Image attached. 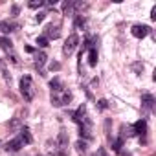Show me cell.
<instances>
[{
    "label": "cell",
    "instance_id": "1",
    "mask_svg": "<svg viewBox=\"0 0 156 156\" xmlns=\"http://www.w3.org/2000/svg\"><path fill=\"white\" fill-rule=\"evenodd\" d=\"M70 101H72V92H70L68 88L61 87V88L51 90V103H53L55 107H64V105H68Z\"/></svg>",
    "mask_w": 156,
    "mask_h": 156
},
{
    "label": "cell",
    "instance_id": "2",
    "mask_svg": "<svg viewBox=\"0 0 156 156\" xmlns=\"http://www.w3.org/2000/svg\"><path fill=\"white\" fill-rule=\"evenodd\" d=\"M20 94L26 101H31L35 98V88H33V81L30 75H24L20 79Z\"/></svg>",
    "mask_w": 156,
    "mask_h": 156
},
{
    "label": "cell",
    "instance_id": "3",
    "mask_svg": "<svg viewBox=\"0 0 156 156\" xmlns=\"http://www.w3.org/2000/svg\"><path fill=\"white\" fill-rule=\"evenodd\" d=\"M77 42H79V37H77L75 33H72V35L66 39L64 46H62V53H64V55H72V53H73V50L77 48Z\"/></svg>",
    "mask_w": 156,
    "mask_h": 156
},
{
    "label": "cell",
    "instance_id": "4",
    "mask_svg": "<svg viewBox=\"0 0 156 156\" xmlns=\"http://www.w3.org/2000/svg\"><path fill=\"white\" fill-rule=\"evenodd\" d=\"M0 48H2L8 55H11V61L17 64L19 62V59H17V55H15V50H13V42L9 41V39H6V37H0Z\"/></svg>",
    "mask_w": 156,
    "mask_h": 156
},
{
    "label": "cell",
    "instance_id": "5",
    "mask_svg": "<svg viewBox=\"0 0 156 156\" xmlns=\"http://www.w3.org/2000/svg\"><path fill=\"white\" fill-rule=\"evenodd\" d=\"M149 31H151V28H149V26H145V24H134V26H132V30H130V33H132L136 39H143V37H147V35H149Z\"/></svg>",
    "mask_w": 156,
    "mask_h": 156
},
{
    "label": "cell",
    "instance_id": "6",
    "mask_svg": "<svg viewBox=\"0 0 156 156\" xmlns=\"http://www.w3.org/2000/svg\"><path fill=\"white\" fill-rule=\"evenodd\" d=\"M22 147H24V141H22V140H20L19 136H17V138L9 140V141L6 143V147H4V149H6L8 152H17V151H20Z\"/></svg>",
    "mask_w": 156,
    "mask_h": 156
},
{
    "label": "cell",
    "instance_id": "7",
    "mask_svg": "<svg viewBox=\"0 0 156 156\" xmlns=\"http://www.w3.org/2000/svg\"><path fill=\"white\" fill-rule=\"evenodd\" d=\"M46 35V39L50 41V39H59L61 37V28L59 26H53V24H50V26H46V31H44Z\"/></svg>",
    "mask_w": 156,
    "mask_h": 156
},
{
    "label": "cell",
    "instance_id": "8",
    "mask_svg": "<svg viewBox=\"0 0 156 156\" xmlns=\"http://www.w3.org/2000/svg\"><path fill=\"white\" fill-rule=\"evenodd\" d=\"M132 129H134V134L145 136V134H147V121H145V119H140V121H136V123L132 125Z\"/></svg>",
    "mask_w": 156,
    "mask_h": 156
},
{
    "label": "cell",
    "instance_id": "9",
    "mask_svg": "<svg viewBox=\"0 0 156 156\" xmlns=\"http://www.w3.org/2000/svg\"><path fill=\"white\" fill-rule=\"evenodd\" d=\"M141 105H143V108H145L147 112H149V110H152V107H154V98H152L151 94H147V92H145V94L141 96Z\"/></svg>",
    "mask_w": 156,
    "mask_h": 156
},
{
    "label": "cell",
    "instance_id": "10",
    "mask_svg": "<svg viewBox=\"0 0 156 156\" xmlns=\"http://www.w3.org/2000/svg\"><path fill=\"white\" fill-rule=\"evenodd\" d=\"M24 143H31L33 141V136H31V130L28 129V127H22L20 129V136H19Z\"/></svg>",
    "mask_w": 156,
    "mask_h": 156
},
{
    "label": "cell",
    "instance_id": "11",
    "mask_svg": "<svg viewBox=\"0 0 156 156\" xmlns=\"http://www.w3.org/2000/svg\"><path fill=\"white\" fill-rule=\"evenodd\" d=\"M88 50H90L88 51V64L90 66H96L98 64V50H96V46H90Z\"/></svg>",
    "mask_w": 156,
    "mask_h": 156
},
{
    "label": "cell",
    "instance_id": "12",
    "mask_svg": "<svg viewBox=\"0 0 156 156\" xmlns=\"http://www.w3.org/2000/svg\"><path fill=\"white\" fill-rule=\"evenodd\" d=\"M0 73L6 81H11V73L8 72V64H6V59H0Z\"/></svg>",
    "mask_w": 156,
    "mask_h": 156
},
{
    "label": "cell",
    "instance_id": "13",
    "mask_svg": "<svg viewBox=\"0 0 156 156\" xmlns=\"http://www.w3.org/2000/svg\"><path fill=\"white\" fill-rule=\"evenodd\" d=\"M44 62H46V53L44 51H37L35 53V66L37 68H42Z\"/></svg>",
    "mask_w": 156,
    "mask_h": 156
},
{
    "label": "cell",
    "instance_id": "14",
    "mask_svg": "<svg viewBox=\"0 0 156 156\" xmlns=\"http://www.w3.org/2000/svg\"><path fill=\"white\" fill-rule=\"evenodd\" d=\"M75 149H77V152H87V149H88V141L87 140H79L75 143Z\"/></svg>",
    "mask_w": 156,
    "mask_h": 156
},
{
    "label": "cell",
    "instance_id": "15",
    "mask_svg": "<svg viewBox=\"0 0 156 156\" xmlns=\"http://www.w3.org/2000/svg\"><path fill=\"white\" fill-rule=\"evenodd\" d=\"M13 28H17V26L11 22H0V31L2 33H9V31H13Z\"/></svg>",
    "mask_w": 156,
    "mask_h": 156
},
{
    "label": "cell",
    "instance_id": "16",
    "mask_svg": "<svg viewBox=\"0 0 156 156\" xmlns=\"http://www.w3.org/2000/svg\"><path fill=\"white\" fill-rule=\"evenodd\" d=\"M73 9H75V2H64V6H62V11H64V15H70V13H73Z\"/></svg>",
    "mask_w": 156,
    "mask_h": 156
},
{
    "label": "cell",
    "instance_id": "17",
    "mask_svg": "<svg viewBox=\"0 0 156 156\" xmlns=\"http://www.w3.org/2000/svg\"><path fill=\"white\" fill-rule=\"evenodd\" d=\"M37 46H41V48H46V46H48V39H46L44 35L37 37Z\"/></svg>",
    "mask_w": 156,
    "mask_h": 156
},
{
    "label": "cell",
    "instance_id": "18",
    "mask_svg": "<svg viewBox=\"0 0 156 156\" xmlns=\"http://www.w3.org/2000/svg\"><path fill=\"white\" fill-rule=\"evenodd\" d=\"M121 143H123L121 138H119V140H114V141H112V149H114L116 152H121Z\"/></svg>",
    "mask_w": 156,
    "mask_h": 156
},
{
    "label": "cell",
    "instance_id": "19",
    "mask_svg": "<svg viewBox=\"0 0 156 156\" xmlns=\"http://www.w3.org/2000/svg\"><path fill=\"white\" fill-rule=\"evenodd\" d=\"M42 4H44V2H42V0H31V2H30L28 6H30L31 9H37V8H41Z\"/></svg>",
    "mask_w": 156,
    "mask_h": 156
},
{
    "label": "cell",
    "instance_id": "20",
    "mask_svg": "<svg viewBox=\"0 0 156 156\" xmlns=\"http://www.w3.org/2000/svg\"><path fill=\"white\" fill-rule=\"evenodd\" d=\"M132 70H134L136 73H141V72H143V64H141V62H134V64H132Z\"/></svg>",
    "mask_w": 156,
    "mask_h": 156
},
{
    "label": "cell",
    "instance_id": "21",
    "mask_svg": "<svg viewBox=\"0 0 156 156\" xmlns=\"http://www.w3.org/2000/svg\"><path fill=\"white\" fill-rule=\"evenodd\" d=\"M96 105H98V108H99V110H105V108L108 107V103H107V99H99V101H98Z\"/></svg>",
    "mask_w": 156,
    "mask_h": 156
},
{
    "label": "cell",
    "instance_id": "22",
    "mask_svg": "<svg viewBox=\"0 0 156 156\" xmlns=\"http://www.w3.org/2000/svg\"><path fill=\"white\" fill-rule=\"evenodd\" d=\"M44 17H46V13H37V15H35V20L41 22V20H44Z\"/></svg>",
    "mask_w": 156,
    "mask_h": 156
},
{
    "label": "cell",
    "instance_id": "23",
    "mask_svg": "<svg viewBox=\"0 0 156 156\" xmlns=\"http://www.w3.org/2000/svg\"><path fill=\"white\" fill-rule=\"evenodd\" d=\"M96 156H108V154H107V151H105L103 147H99V149H98V154H96Z\"/></svg>",
    "mask_w": 156,
    "mask_h": 156
},
{
    "label": "cell",
    "instance_id": "24",
    "mask_svg": "<svg viewBox=\"0 0 156 156\" xmlns=\"http://www.w3.org/2000/svg\"><path fill=\"white\" fill-rule=\"evenodd\" d=\"M151 19H152V20H156V6L151 9Z\"/></svg>",
    "mask_w": 156,
    "mask_h": 156
},
{
    "label": "cell",
    "instance_id": "25",
    "mask_svg": "<svg viewBox=\"0 0 156 156\" xmlns=\"http://www.w3.org/2000/svg\"><path fill=\"white\" fill-rule=\"evenodd\" d=\"M50 68H51V70H59V68H61V64H59V62H51V64H50Z\"/></svg>",
    "mask_w": 156,
    "mask_h": 156
}]
</instances>
